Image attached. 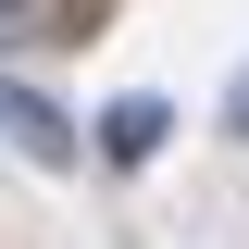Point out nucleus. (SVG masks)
I'll return each instance as SVG.
<instances>
[{
    "instance_id": "1",
    "label": "nucleus",
    "mask_w": 249,
    "mask_h": 249,
    "mask_svg": "<svg viewBox=\"0 0 249 249\" xmlns=\"http://www.w3.org/2000/svg\"><path fill=\"white\" fill-rule=\"evenodd\" d=\"M0 137L25 150L37 175H75V162H88V124L62 112V100L37 88V75H0Z\"/></svg>"
},
{
    "instance_id": "2",
    "label": "nucleus",
    "mask_w": 249,
    "mask_h": 249,
    "mask_svg": "<svg viewBox=\"0 0 249 249\" xmlns=\"http://www.w3.org/2000/svg\"><path fill=\"white\" fill-rule=\"evenodd\" d=\"M162 137H175V100H150V88H137V100H112V112H100V162H150Z\"/></svg>"
},
{
    "instance_id": "3",
    "label": "nucleus",
    "mask_w": 249,
    "mask_h": 249,
    "mask_svg": "<svg viewBox=\"0 0 249 249\" xmlns=\"http://www.w3.org/2000/svg\"><path fill=\"white\" fill-rule=\"evenodd\" d=\"M224 124H237V137H249V62H237V88H224Z\"/></svg>"
}]
</instances>
